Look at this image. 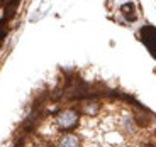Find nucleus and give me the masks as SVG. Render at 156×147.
Returning <instances> with one entry per match:
<instances>
[{
  "label": "nucleus",
  "mask_w": 156,
  "mask_h": 147,
  "mask_svg": "<svg viewBox=\"0 0 156 147\" xmlns=\"http://www.w3.org/2000/svg\"><path fill=\"white\" fill-rule=\"evenodd\" d=\"M17 5H19V0H9V2H7V5H5V15H4L5 20L12 19V17L16 15Z\"/></svg>",
  "instance_id": "obj_4"
},
{
  "label": "nucleus",
  "mask_w": 156,
  "mask_h": 147,
  "mask_svg": "<svg viewBox=\"0 0 156 147\" xmlns=\"http://www.w3.org/2000/svg\"><path fill=\"white\" fill-rule=\"evenodd\" d=\"M98 110H100V105L98 103H87L83 107V113H87V115H95Z\"/></svg>",
  "instance_id": "obj_6"
},
{
  "label": "nucleus",
  "mask_w": 156,
  "mask_h": 147,
  "mask_svg": "<svg viewBox=\"0 0 156 147\" xmlns=\"http://www.w3.org/2000/svg\"><path fill=\"white\" fill-rule=\"evenodd\" d=\"M141 39L146 44V47L149 49L151 56L156 59V29L153 26H144L141 29Z\"/></svg>",
  "instance_id": "obj_2"
},
{
  "label": "nucleus",
  "mask_w": 156,
  "mask_h": 147,
  "mask_svg": "<svg viewBox=\"0 0 156 147\" xmlns=\"http://www.w3.org/2000/svg\"><path fill=\"white\" fill-rule=\"evenodd\" d=\"M78 120H80V113L73 108H68V110H63V112L58 113L56 117V124L61 130H71L73 127L78 125Z\"/></svg>",
  "instance_id": "obj_1"
},
{
  "label": "nucleus",
  "mask_w": 156,
  "mask_h": 147,
  "mask_svg": "<svg viewBox=\"0 0 156 147\" xmlns=\"http://www.w3.org/2000/svg\"><path fill=\"white\" fill-rule=\"evenodd\" d=\"M59 147H80V137L75 134H65L59 139Z\"/></svg>",
  "instance_id": "obj_3"
},
{
  "label": "nucleus",
  "mask_w": 156,
  "mask_h": 147,
  "mask_svg": "<svg viewBox=\"0 0 156 147\" xmlns=\"http://www.w3.org/2000/svg\"><path fill=\"white\" fill-rule=\"evenodd\" d=\"M148 147H154V145H148Z\"/></svg>",
  "instance_id": "obj_8"
},
{
  "label": "nucleus",
  "mask_w": 156,
  "mask_h": 147,
  "mask_svg": "<svg viewBox=\"0 0 156 147\" xmlns=\"http://www.w3.org/2000/svg\"><path fill=\"white\" fill-rule=\"evenodd\" d=\"M5 34H7V20L2 19L0 20V39H4Z\"/></svg>",
  "instance_id": "obj_7"
},
{
  "label": "nucleus",
  "mask_w": 156,
  "mask_h": 147,
  "mask_svg": "<svg viewBox=\"0 0 156 147\" xmlns=\"http://www.w3.org/2000/svg\"><path fill=\"white\" fill-rule=\"evenodd\" d=\"M122 14H124V17L129 20V22L136 20V14H134V5H133V4L122 5Z\"/></svg>",
  "instance_id": "obj_5"
}]
</instances>
